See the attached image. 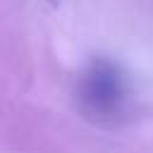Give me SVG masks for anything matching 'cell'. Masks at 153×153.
<instances>
[{"mask_svg":"<svg viewBox=\"0 0 153 153\" xmlns=\"http://www.w3.org/2000/svg\"><path fill=\"white\" fill-rule=\"evenodd\" d=\"M122 96H124V86L117 67L105 60L93 62L81 84L84 103L98 115H110V112H117Z\"/></svg>","mask_w":153,"mask_h":153,"instance_id":"cell-1","label":"cell"}]
</instances>
